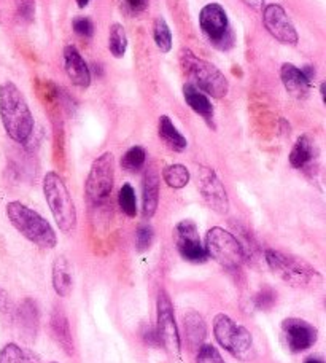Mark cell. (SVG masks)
<instances>
[{"mask_svg": "<svg viewBox=\"0 0 326 363\" xmlns=\"http://www.w3.org/2000/svg\"><path fill=\"white\" fill-rule=\"evenodd\" d=\"M0 120L9 138L18 144H26L34 133V115L21 89L13 82L0 86Z\"/></svg>", "mask_w": 326, "mask_h": 363, "instance_id": "cell-1", "label": "cell"}, {"mask_svg": "<svg viewBox=\"0 0 326 363\" xmlns=\"http://www.w3.org/2000/svg\"><path fill=\"white\" fill-rule=\"evenodd\" d=\"M6 217L10 223L15 226L18 233H21L28 241L35 244L37 247L51 250L57 245V236L53 226L40 213L30 209L19 201H11L6 204Z\"/></svg>", "mask_w": 326, "mask_h": 363, "instance_id": "cell-2", "label": "cell"}, {"mask_svg": "<svg viewBox=\"0 0 326 363\" xmlns=\"http://www.w3.org/2000/svg\"><path fill=\"white\" fill-rule=\"evenodd\" d=\"M180 61L185 74L193 82L191 85L199 88L202 93L212 96L215 99H223L227 96L230 83H227V79L217 66H213L212 62L206 60H201L188 48L181 51Z\"/></svg>", "mask_w": 326, "mask_h": 363, "instance_id": "cell-3", "label": "cell"}, {"mask_svg": "<svg viewBox=\"0 0 326 363\" xmlns=\"http://www.w3.org/2000/svg\"><path fill=\"white\" fill-rule=\"evenodd\" d=\"M266 264L269 269L283 282L293 285L296 289L315 287L322 282V276L314 267L309 263L293 255H286L279 250H266L264 252Z\"/></svg>", "mask_w": 326, "mask_h": 363, "instance_id": "cell-4", "label": "cell"}, {"mask_svg": "<svg viewBox=\"0 0 326 363\" xmlns=\"http://www.w3.org/2000/svg\"><path fill=\"white\" fill-rule=\"evenodd\" d=\"M43 194L60 230L74 231L77 228V207L60 174L53 171L45 174Z\"/></svg>", "mask_w": 326, "mask_h": 363, "instance_id": "cell-5", "label": "cell"}, {"mask_svg": "<svg viewBox=\"0 0 326 363\" xmlns=\"http://www.w3.org/2000/svg\"><path fill=\"white\" fill-rule=\"evenodd\" d=\"M207 257L217 262L226 269H239L245 263V250L242 242L220 226H213L206 235Z\"/></svg>", "mask_w": 326, "mask_h": 363, "instance_id": "cell-6", "label": "cell"}, {"mask_svg": "<svg viewBox=\"0 0 326 363\" xmlns=\"http://www.w3.org/2000/svg\"><path fill=\"white\" fill-rule=\"evenodd\" d=\"M213 335L218 345L237 360H249L253 352V336L245 327L230 315L217 314L213 319Z\"/></svg>", "mask_w": 326, "mask_h": 363, "instance_id": "cell-7", "label": "cell"}, {"mask_svg": "<svg viewBox=\"0 0 326 363\" xmlns=\"http://www.w3.org/2000/svg\"><path fill=\"white\" fill-rule=\"evenodd\" d=\"M115 184V157L113 153L106 152L91 164L84 191L91 204L101 206L107 203L112 194Z\"/></svg>", "mask_w": 326, "mask_h": 363, "instance_id": "cell-8", "label": "cell"}, {"mask_svg": "<svg viewBox=\"0 0 326 363\" xmlns=\"http://www.w3.org/2000/svg\"><path fill=\"white\" fill-rule=\"evenodd\" d=\"M156 336H158L159 346H162L166 351L174 355L175 359H180L181 352V341H180V332L175 322L174 315V306L169 295L164 290L159 291L158 295V304H156Z\"/></svg>", "mask_w": 326, "mask_h": 363, "instance_id": "cell-9", "label": "cell"}, {"mask_svg": "<svg viewBox=\"0 0 326 363\" xmlns=\"http://www.w3.org/2000/svg\"><path fill=\"white\" fill-rule=\"evenodd\" d=\"M199 26L215 47H218L223 51L231 47L227 43V40L232 42L230 19H227L225 9L220 4H208L201 10Z\"/></svg>", "mask_w": 326, "mask_h": 363, "instance_id": "cell-10", "label": "cell"}, {"mask_svg": "<svg viewBox=\"0 0 326 363\" xmlns=\"http://www.w3.org/2000/svg\"><path fill=\"white\" fill-rule=\"evenodd\" d=\"M196 180H198L199 193L210 209L221 216L230 212V198H227L226 188L217 172L207 166H199Z\"/></svg>", "mask_w": 326, "mask_h": 363, "instance_id": "cell-11", "label": "cell"}, {"mask_svg": "<svg viewBox=\"0 0 326 363\" xmlns=\"http://www.w3.org/2000/svg\"><path fill=\"white\" fill-rule=\"evenodd\" d=\"M174 235L177 250L184 260L196 264L207 262V252L202 247L199 230L193 220H181V222H179L174 230Z\"/></svg>", "mask_w": 326, "mask_h": 363, "instance_id": "cell-12", "label": "cell"}, {"mask_svg": "<svg viewBox=\"0 0 326 363\" xmlns=\"http://www.w3.org/2000/svg\"><path fill=\"white\" fill-rule=\"evenodd\" d=\"M282 333L286 347L293 354L309 351L318 340V330L310 322L298 317H288L282 322Z\"/></svg>", "mask_w": 326, "mask_h": 363, "instance_id": "cell-13", "label": "cell"}, {"mask_svg": "<svg viewBox=\"0 0 326 363\" xmlns=\"http://www.w3.org/2000/svg\"><path fill=\"white\" fill-rule=\"evenodd\" d=\"M263 23L266 30L282 45L295 47L299 40L298 30L282 6L269 4L263 10Z\"/></svg>", "mask_w": 326, "mask_h": 363, "instance_id": "cell-14", "label": "cell"}, {"mask_svg": "<svg viewBox=\"0 0 326 363\" xmlns=\"http://www.w3.org/2000/svg\"><path fill=\"white\" fill-rule=\"evenodd\" d=\"M64 67L69 80L75 86L83 89L91 86V72L88 64L83 60L80 51L75 47H72V45L64 48Z\"/></svg>", "mask_w": 326, "mask_h": 363, "instance_id": "cell-15", "label": "cell"}, {"mask_svg": "<svg viewBox=\"0 0 326 363\" xmlns=\"http://www.w3.org/2000/svg\"><path fill=\"white\" fill-rule=\"evenodd\" d=\"M19 325V332L26 336V340H35L38 333V325H40V311L38 304L32 298H26L19 306L15 309L13 315Z\"/></svg>", "mask_w": 326, "mask_h": 363, "instance_id": "cell-16", "label": "cell"}, {"mask_svg": "<svg viewBox=\"0 0 326 363\" xmlns=\"http://www.w3.org/2000/svg\"><path fill=\"white\" fill-rule=\"evenodd\" d=\"M159 204V174L154 166L145 171L142 182V213L145 218H152Z\"/></svg>", "mask_w": 326, "mask_h": 363, "instance_id": "cell-17", "label": "cell"}, {"mask_svg": "<svg viewBox=\"0 0 326 363\" xmlns=\"http://www.w3.org/2000/svg\"><path fill=\"white\" fill-rule=\"evenodd\" d=\"M280 79H282L285 89L293 97H296V99H305L308 97L312 82L304 75V72L299 67L293 66L290 62H285L280 67Z\"/></svg>", "mask_w": 326, "mask_h": 363, "instance_id": "cell-18", "label": "cell"}, {"mask_svg": "<svg viewBox=\"0 0 326 363\" xmlns=\"http://www.w3.org/2000/svg\"><path fill=\"white\" fill-rule=\"evenodd\" d=\"M50 332H51V336H53V340L56 341V345L61 346L65 351V354L67 355L74 354V338H72L70 323L62 309H55V313L51 314Z\"/></svg>", "mask_w": 326, "mask_h": 363, "instance_id": "cell-19", "label": "cell"}, {"mask_svg": "<svg viewBox=\"0 0 326 363\" xmlns=\"http://www.w3.org/2000/svg\"><path fill=\"white\" fill-rule=\"evenodd\" d=\"M184 97L188 106H190L199 116H202L207 125H210V128H213L215 110L212 102L208 101V96L206 93H202L199 88L191 85V83H186V85H184Z\"/></svg>", "mask_w": 326, "mask_h": 363, "instance_id": "cell-20", "label": "cell"}, {"mask_svg": "<svg viewBox=\"0 0 326 363\" xmlns=\"http://www.w3.org/2000/svg\"><path fill=\"white\" fill-rule=\"evenodd\" d=\"M184 330L188 345L199 347L207 336V325L204 317L196 311H188L184 315Z\"/></svg>", "mask_w": 326, "mask_h": 363, "instance_id": "cell-21", "label": "cell"}, {"mask_svg": "<svg viewBox=\"0 0 326 363\" xmlns=\"http://www.w3.org/2000/svg\"><path fill=\"white\" fill-rule=\"evenodd\" d=\"M51 281H53V289L56 291V295H60L62 298L70 295L74 281H72L70 264L65 257H57L55 260Z\"/></svg>", "mask_w": 326, "mask_h": 363, "instance_id": "cell-22", "label": "cell"}, {"mask_svg": "<svg viewBox=\"0 0 326 363\" xmlns=\"http://www.w3.org/2000/svg\"><path fill=\"white\" fill-rule=\"evenodd\" d=\"M315 158V148L308 135H301L295 142L290 153V164L295 169H305Z\"/></svg>", "mask_w": 326, "mask_h": 363, "instance_id": "cell-23", "label": "cell"}, {"mask_svg": "<svg viewBox=\"0 0 326 363\" xmlns=\"http://www.w3.org/2000/svg\"><path fill=\"white\" fill-rule=\"evenodd\" d=\"M158 133L159 138L166 142V144L172 148L175 152H184L188 147V140L185 135L181 134L177 128H175L174 121L169 118L167 115H162L159 118L158 125Z\"/></svg>", "mask_w": 326, "mask_h": 363, "instance_id": "cell-24", "label": "cell"}, {"mask_svg": "<svg viewBox=\"0 0 326 363\" xmlns=\"http://www.w3.org/2000/svg\"><path fill=\"white\" fill-rule=\"evenodd\" d=\"M0 363H40V360L28 349L19 347L15 342H9L0 351Z\"/></svg>", "mask_w": 326, "mask_h": 363, "instance_id": "cell-25", "label": "cell"}, {"mask_svg": "<svg viewBox=\"0 0 326 363\" xmlns=\"http://www.w3.org/2000/svg\"><path fill=\"white\" fill-rule=\"evenodd\" d=\"M162 179H164L167 186L174 188V190H181V188H185L190 184L191 174L184 164H171L164 167Z\"/></svg>", "mask_w": 326, "mask_h": 363, "instance_id": "cell-26", "label": "cell"}, {"mask_svg": "<svg viewBox=\"0 0 326 363\" xmlns=\"http://www.w3.org/2000/svg\"><path fill=\"white\" fill-rule=\"evenodd\" d=\"M108 50L116 60H121L125 57L126 50H128V35L126 30L121 24L113 23L112 28L108 32Z\"/></svg>", "mask_w": 326, "mask_h": 363, "instance_id": "cell-27", "label": "cell"}, {"mask_svg": "<svg viewBox=\"0 0 326 363\" xmlns=\"http://www.w3.org/2000/svg\"><path fill=\"white\" fill-rule=\"evenodd\" d=\"M145 163H147V152L145 148L140 145L130 147L121 158V167L130 174L142 171Z\"/></svg>", "mask_w": 326, "mask_h": 363, "instance_id": "cell-28", "label": "cell"}, {"mask_svg": "<svg viewBox=\"0 0 326 363\" xmlns=\"http://www.w3.org/2000/svg\"><path fill=\"white\" fill-rule=\"evenodd\" d=\"M153 38H154L156 47H158L162 53H169V51L172 50V45H174L172 32H171V28H169V24L166 23L164 18L154 19Z\"/></svg>", "mask_w": 326, "mask_h": 363, "instance_id": "cell-29", "label": "cell"}, {"mask_svg": "<svg viewBox=\"0 0 326 363\" xmlns=\"http://www.w3.org/2000/svg\"><path fill=\"white\" fill-rule=\"evenodd\" d=\"M118 204L121 211L126 213L128 217H135L137 216V198H135V190L130 184H125L120 188L118 193Z\"/></svg>", "mask_w": 326, "mask_h": 363, "instance_id": "cell-30", "label": "cell"}, {"mask_svg": "<svg viewBox=\"0 0 326 363\" xmlns=\"http://www.w3.org/2000/svg\"><path fill=\"white\" fill-rule=\"evenodd\" d=\"M154 241V230L150 225H142L135 231V247L139 252H147Z\"/></svg>", "mask_w": 326, "mask_h": 363, "instance_id": "cell-31", "label": "cell"}, {"mask_svg": "<svg viewBox=\"0 0 326 363\" xmlns=\"http://www.w3.org/2000/svg\"><path fill=\"white\" fill-rule=\"evenodd\" d=\"M253 303L261 311H269L277 303L276 290H272L271 287H263L253 298Z\"/></svg>", "mask_w": 326, "mask_h": 363, "instance_id": "cell-32", "label": "cell"}, {"mask_svg": "<svg viewBox=\"0 0 326 363\" xmlns=\"http://www.w3.org/2000/svg\"><path fill=\"white\" fill-rule=\"evenodd\" d=\"M196 363H225V360L217 351V347L212 345H202L199 346L198 355H196Z\"/></svg>", "mask_w": 326, "mask_h": 363, "instance_id": "cell-33", "label": "cell"}, {"mask_svg": "<svg viewBox=\"0 0 326 363\" xmlns=\"http://www.w3.org/2000/svg\"><path fill=\"white\" fill-rule=\"evenodd\" d=\"M72 28H74V32L78 37L83 38H91L94 35V24L86 16H78L74 19L72 23Z\"/></svg>", "mask_w": 326, "mask_h": 363, "instance_id": "cell-34", "label": "cell"}, {"mask_svg": "<svg viewBox=\"0 0 326 363\" xmlns=\"http://www.w3.org/2000/svg\"><path fill=\"white\" fill-rule=\"evenodd\" d=\"M18 6V13L26 21H30L35 13V0H15Z\"/></svg>", "mask_w": 326, "mask_h": 363, "instance_id": "cell-35", "label": "cell"}, {"mask_svg": "<svg viewBox=\"0 0 326 363\" xmlns=\"http://www.w3.org/2000/svg\"><path fill=\"white\" fill-rule=\"evenodd\" d=\"M0 314L10 317V319H13V315H15V306H13L9 294L2 287H0Z\"/></svg>", "mask_w": 326, "mask_h": 363, "instance_id": "cell-36", "label": "cell"}, {"mask_svg": "<svg viewBox=\"0 0 326 363\" xmlns=\"http://www.w3.org/2000/svg\"><path fill=\"white\" fill-rule=\"evenodd\" d=\"M143 341L147 342V345H150V346H159V342H158V336H156V332H154V328H150V327H147L145 328V332H143Z\"/></svg>", "mask_w": 326, "mask_h": 363, "instance_id": "cell-37", "label": "cell"}, {"mask_svg": "<svg viewBox=\"0 0 326 363\" xmlns=\"http://www.w3.org/2000/svg\"><path fill=\"white\" fill-rule=\"evenodd\" d=\"M126 4L134 13H140L147 9L148 0H126Z\"/></svg>", "mask_w": 326, "mask_h": 363, "instance_id": "cell-38", "label": "cell"}, {"mask_svg": "<svg viewBox=\"0 0 326 363\" xmlns=\"http://www.w3.org/2000/svg\"><path fill=\"white\" fill-rule=\"evenodd\" d=\"M242 2L247 6H250L252 10H255V11L263 10V5H264V0H242Z\"/></svg>", "mask_w": 326, "mask_h": 363, "instance_id": "cell-39", "label": "cell"}, {"mask_svg": "<svg viewBox=\"0 0 326 363\" xmlns=\"http://www.w3.org/2000/svg\"><path fill=\"white\" fill-rule=\"evenodd\" d=\"M91 0H77V5L80 6V9H84V6L89 5Z\"/></svg>", "mask_w": 326, "mask_h": 363, "instance_id": "cell-40", "label": "cell"}, {"mask_svg": "<svg viewBox=\"0 0 326 363\" xmlns=\"http://www.w3.org/2000/svg\"><path fill=\"white\" fill-rule=\"evenodd\" d=\"M304 363H323V360H320V359H308Z\"/></svg>", "mask_w": 326, "mask_h": 363, "instance_id": "cell-41", "label": "cell"}, {"mask_svg": "<svg viewBox=\"0 0 326 363\" xmlns=\"http://www.w3.org/2000/svg\"><path fill=\"white\" fill-rule=\"evenodd\" d=\"M51 363H57V362H51Z\"/></svg>", "mask_w": 326, "mask_h": 363, "instance_id": "cell-42", "label": "cell"}]
</instances>
